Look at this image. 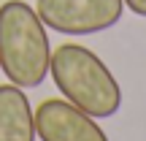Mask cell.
<instances>
[{
    "label": "cell",
    "mask_w": 146,
    "mask_h": 141,
    "mask_svg": "<svg viewBox=\"0 0 146 141\" xmlns=\"http://www.w3.org/2000/svg\"><path fill=\"white\" fill-rule=\"evenodd\" d=\"M35 136L41 141H108L95 117L65 98H49L35 109Z\"/></svg>",
    "instance_id": "277c9868"
},
{
    "label": "cell",
    "mask_w": 146,
    "mask_h": 141,
    "mask_svg": "<svg viewBox=\"0 0 146 141\" xmlns=\"http://www.w3.org/2000/svg\"><path fill=\"white\" fill-rule=\"evenodd\" d=\"M52 43L38 11L25 0L0 5V73L22 90L41 87L49 76Z\"/></svg>",
    "instance_id": "7a4b0ae2"
},
{
    "label": "cell",
    "mask_w": 146,
    "mask_h": 141,
    "mask_svg": "<svg viewBox=\"0 0 146 141\" xmlns=\"http://www.w3.org/2000/svg\"><path fill=\"white\" fill-rule=\"evenodd\" d=\"M125 8L133 11L135 16H143L146 19V0H125Z\"/></svg>",
    "instance_id": "8992f818"
},
{
    "label": "cell",
    "mask_w": 146,
    "mask_h": 141,
    "mask_svg": "<svg viewBox=\"0 0 146 141\" xmlns=\"http://www.w3.org/2000/svg\"><path fill=\"white\" fill-rule=\"evenodd\" d=\"M46 30L62 35H95L111 30L125 14V0H35Z\"/></svg>",
    "instance_id": "3957f363"
},
{
    "label": "cell",
    "mask_w": 146,
    "mask_h": 141,
    "mask_svg": "<svg viewBox=\"0 0 146 141\" xmlns=\"http://www.w3.org/2000/svg\"><path fill=\"white\" fill-rule=\"evenodd\" d=\"M35 111L16 84L0 87V141H35Z\"/></svg>",
    "instance_id": "5b68a950"
},
{
    "label": "cell",
    "mask_w": 146,
    "mask_h": 141,
    "mask_svg": "<svg viewBox=\"0 0 146 141\" xmlns=\"http://www.w3.org/2000/svg\"><path fill=\"white\" fill-rule=\"evenodd\" d=\"M49 76L68 103L95 120H108L122 109V87L116 76L84 43H60L52 52Z\"/></svg>",
    "instance_id": "6da1fadb"
}]
</instances>
